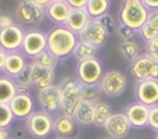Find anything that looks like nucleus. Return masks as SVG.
I'll return each mask as SVG.
<instances>
[{"mask_svg": "<svg viewBox=\"0 0 158 139\" xmlns=\"http://www.w3.org/2000/svg\"><path fill=\"white\" fill-rule=\"evenodd\" d=\"M93 113H94V104L82 100L74 114V120L77 121L78 125H90L93 124Z\"/></svg>", "mask_w": 158, "mask_h": 139, "instance_id": "obj_23", "label": "nucleus"}, {"mask_svg": "<svg viewBox=\"0 0 158 139\" xmlns=\"http://www.w3.org/2000/svg\"><path fill=\"white\" fill-rule=\"evenodd\" d=\"M101 95L100 85H82V100L96 104L101 100Z\"/></svg>", "mask_w": 158, "mask_h": 139, "instance_id": "obj_29", "label": "nucleus"}, {"mask_svg": "<svg viewBox=\"0 0 158 139\" xmlns=\"http://www.w3.org/2000/svg\"><path fill=\"white\" fill-rule=\"evenodd\" d=\"M129 72L136 81L158 79V63L148 57L146 53H142L129 64Z\"/></svg>", "mask_w": 158, "mask_h": 139, "instance_id": "obj_9", "label": "nucleus"}, {"mask_svg": "<svg viewBox=\"0 0 158 139\" xmlns=\"http://www.w3.org/2000/svg\"><path fill=\"white\" fill-rule=\"evenodd\" d=\"M90 15L87 14V11L85 8H71V13L68 15V20L65 22V27L68 29H71L74 33H79L83 31V28L89 24Z\"/></svg>", "mask_w": 158, "mask_h": 139, "instance_id": "obj_20", "label": "nucleus"}, {"mask_svg": "<svg viewBox=\"0 0 158 139\" xmlns=\"http://www.w3.org/2000/svg\"><path fill=\"white\" fill-rule=\"evenodd\" d=\"M14 17L17 20V24L22 25V27L38 28L46 18V11L43 7L32 3L31 0H27L17 6Z\"/></svg>", "mask_w": 158, "mask_h": 139, "instance_id": "obj_7", "label": "nucleus"}, {"mask_svg": "<svg viewBox=\"0 0 158 139\" xmlns=\"http://www.w3.org/2000/svg\"><path fill=\"white\" fill-rule=\"evenodd\" d=\"M148 109L150 107L135 100L132 103H129L123 109L122 113L126 115L132 128L143 129V128H147V124H148Z\"/></svg>", "mask_w": 158, "mask_h": 139, "instance_id": "obj_15", "label": "nucleus"}, {"mask_svg": "<svg viewBox=\"0 0 158 139\" xmlns=\"http://www.w3.org/2000/svg\"><path fill=\"white\" fill-rule=\"evenodd\" d=\"M79 42V36L65 25H54L47 31V52H50L58 61L72 57Z\"/></svg>", "mask_w": 158, "mask_h": 139, "instance_id": "obj_1", "label": "nucleus"}, {"mask_svg": "<svg viewBox=\"0 0 158 139\" xmlns=\"http://www.w3.org/2000/svg\"><path fill=\"white\" fill-rule=\"evenodd\" d=\"M17 84L18 90H24V92H31V89H33V81H32V74H31V67L29 63L27 64V67L24 68L19 75H17L14 78Z\"/></svg>", "mask_w": 158, "mask_h": 139, "instance_id": "obj_28", "label": "nucleus"}, {"mask_svg": "<svg viewBox=\"0 0 158 139\" xmlns=\"http://www.w3.org/2000/svg\"><path fill=\"white\" fill-rule=\"evenodd\" d=\"M142 3L148 8V11L158 10V0H142Z\"/></svg>", "mask_w": 158, "mask_h": 139, "instance_id": "obj_40", "label": "nucleus"}, {"mask_svg": "<svg viewBox=\"0 0 158 139\" xmlns=\"http://www.w3.org/2000/svg\"><path fill=\"white\" fill-rule=\"evenodd\" d=\"M133 93L136 102H140L147 107L156 106L158 104V79L136 81Z\"/></svg>", "mask_w": 158, "mask_h": 139, "instance_id": "obj_13", "label": "nucleus"}, {"mask_svg": "<svg viewBox=\"0 0 158 139\" xmlns=\"http://www.w3.org/2000/svg\"><path fill=\"white\" fill-rule=\"evenodd\" d=\"M29 67H31V74H32V81H33V88L35 89L40 90L47 86L54 85L56 72L53 70H47L44 67H40L35 61H31Z\"/></svg>", "mask_w": 158, "mask_h": 139, "instance_id": "obj_17", "label": "nucleus"}, {"mask_svg": "<svg viewBox=\"0 0 158 139\" xmlns=\"http://www.w3.org/2000/svg\"><path fill=\"white\" fill-rule=\"evenodd\" d=\"M147 24L150 25V27H153L154 29L158 31V10L150 11V14H148V20H147Z\"/></svg>", "mask_w": 158, "mask_h": 139, "instance_id": "obj_37", "label": "nucleus"}, {"mask_svg": "<svg viewBox=\"0 0 158 139\" xmlns=\"http://www.w3.org/2000/svg\"><path fill=\"white\" fill-rule=\"evenodd\" d=\"M144 53L148 56V57H151L153 60H156L158 63V38L153 39V41H150V42L146 43Z\"/></svg>", "mask_w": 158, "mask_h": 139, "instance_id": "obj_36", "label": "nucleus"}, {"mask_svg": "<svg viewBox=\"0 0 158 139\" xmlns=\"http://www.w3.org/2000/svg\"><path fill=\"white\" fill-rule=\"evenodd\" d=\"M8 138H10V132H8V129L0 128V139H8Z\"/></svg>", "mask_w": 158, "mask_h": 139, "instance_id": "obj_43", "label": "nucleus"}, {"mask_svg": "<svg viewBox=\"0 0 158 139\" xmlns=\"http://www.w3.org/2000/svg\"><path fill=\"white\" fill-rule=\"evenodd\" d=\"M11 24H14V20L8 14H0V28L10 27Z\"/></svg>", "mask_w": 158, "mask_h": 139, "instance_id": "obj_38", "label": "nucleus"}, {"mask_svg": "<svg viewBox=\"0 0 158 139\" xmlns=\"http://www.w3.org/2000/svg\"><path fill=\"white\" fill-rule=\"evenodd\" d=\"M24 123L28 134L35 139H46L54 132V117L43 110H35Z\"/></svg>", "mask_w": 158, "mask_h": 139, "instance_id": "obj_4", "label": "nucleus"}, {"mask_svg": "<svg viewBox=\"0 0 158 139\" xmlns=\"http://www.w3.org/2000/svg\"><path fill=\"white\" fill-rule=\"evenodd\" d=\"M100 139H112V138H110V137H108V138H100Z\"/></svg>", "mask_w": 158, "mask_h": 139, "instance_id": "obj_47", "label": "nucleus"}, {"mask_svg": "<svg viewBox=\"0 0 158 139\" xmlns=\"http://www.w3.org/2000/svg\"><path fill=\"white\" fill-rule=\"evenodd\" d=\"M44 11H46V17L54 25H65L69 13H71V7L65 0L64 2L52 0L50 4L44 8Z\"/></svg>", "mask_w": 158, "mask_h": 139, "instance_id": "obj_18", "label": "nucleus"}, {"mask_svg": "<svg viewBox=\"0 0 158 139\" xmlns=\"http://www.w3.org/2000/svg\"><path fill=\"white\" fill-rule=\"evenodd\" d=\"M15 2L19 4V3H24V2H27V0H15Z\"/></svg>", "mask_w": 158, "mask_h": 139, "instance_id": "obj_44", "label": "nucleus"}, {"mask_svg": "<svg viewBox=\"0 0 158 139\" xmlns=\"http://www.w3.org/2000/svg\"><path fill=\"white\" fill-rule=\"evenodd\" d=\"M104 75V63L98 57L78 61L75 78L81 85H98Z\"/></svg>", "mask_w": 158, "mask_h": 139, "instance_id": "obj_6", "label": "nucleus"}, {"mask_svg": "<svg viewBox=\"0 0 158 139\" xmlns=\"http://www.w3.org/2000/svg\"><path fill=\"white\" fill-rule=\"evenodd\" d=\"M98 85H100L103 95L108 98H118L125 92L128 86V78L125 74L118 70H108L104 72Z\"/></svg>", "mask_w": 158, "mask_h": 139, "instance_id": "obj_8", "label": "nucleus"}, {"mask_svg": "<svg viewBox=\"0 0 158 139\" xmlns=\"http://www.w3.org/2000/svg\"><path fill=\"white\" fill-rule=\"evenodd\" d=\"M6 57H7V52H6V50H3V49H0V74L3 72V68H4Z\"/></svg>", "mask_w": 158, "mask_h": 139, "instance_id": "obj_41", "label": "nucleus"}, {"mask_svg": "<svg viewBox=\"0 0 158 139\" xmlns=\"http://www.w3.org/2000/svg\"><path fill=\"white\" fill-rule=\"evenodd\" d=\"M47 50V32L38 28L25 29L24 41H22L21 53L31 61L35 60L39 54Z\"/></svg>", "mask_w": 158, "mask_h": 139, "instance_id": "obj_5", "label": "nucleus"}, {"mask_svg": "<svg viewBox=\"0 0 158 139\" xmlns=\"http://www.w3.org/2000/svg\"><path fill=\"white\" fill-rule=\"evenodd\" d=\"M8 106L13 111L15 121H25L36 110L35 98L31 92H24V90H18Z\"/></svg>", "mask_w": 158, "mask_h": 139, "instance_id": "obj_11", "label": "nucleus"}, {"mask_svg": "<svg viewBox=\"0 0 158 139\" xmlns=\"http://www.w3.org/2000/svg\"><path fill=\"white\" fill-rule=\"evenodd\" d=\"M38 104L40 106V110L47 111L50 114L60 113L61 107V90L58 85H52L44 89L38 90Z\"/></svg>", "mask_w": 158, "mask_h": 139, "instance_id": "obj_14", "label": "nucleus"}, {"mask_svg": "<svg viewBox=\"0 0 158 139\" xmlns=\"http://www.w3.org/2000/svg\"><path fill=\"white\" fill-rule=\"evenodd\" d=\"M79 41L86 42V43L92 45V46L101 49L103 46H106L107 41H108V33L103 28V25L100 24L98 20H90L89 24L83 28L81 33H79Z\"/></svg>", "mask_w": 158, "mask_h": 139, "instance_id": "obj_12", "label": "nucleus"}, {"mask_svg": "<svg viewBox=\"0 0 158 139\" xmlns=\"http://www.w3.org/2000/svg\"><path fill=\"white\" fill-rule=\"evenodd\" d=\"M14 123H15V118H14L10 106L0 103V128L8 129Z\"/></svg>", "mask_w": 158, "mask_h": 139, "instance_id": "obj_31", "label": "nucleus"}, {"mask_svg": "<svg viewBox=\"0 0 158 139\" xmlns=\"http://www.w3.org/2000/svg\"><path fill=\"white\" fill-rule=\"evenodd\" d=\"M154 139H158V131L156 132V138H154Z\"/></svg>", "mask_w": 158, "mask_h": 139, "instance_id": "obj_46", "label": "nucleus"}, {"mask_svg": "<svg viewBox=\"0 0 158 139\" xmlns=\"http://www.w3.org/2000/svg\"><path fill=\"white\" fill-rule=\"evenodd\" d=\"M98 54V49L92 45L86 43V42H82L79 41L77 43V47L74 50V57L77 59L78 61H82V60H89V59H94L97 57Z\"/></svg>", "mask_w": 158, "mask_h": 139, "instance_id": "obj_27", "label": "nucleus"}, {"mask_svg": "<svg viewBox=\"0 0 158 139\" xmlns=\"http://www.w3.org/2000/svg\"><path fill=\"white\" fill-rule=\"evenodd\" d=\"M77 121L71 115L60 114L54 118V134L61 138H72L77 134Z\"/></svg>", "mask_w": 158, "mask_h": 139, "instance_id": "obj_21", "label": "nucleus"}, {"mask_svg": "<svg viewBox=\"0 0 158 139\" xmlns=\"http://www.w3.org/2000/svg\"><path fill=\"white\" fill-rule=\"evenodd\" d=\"M112 114V109L107 102H97L94 104V113H93V124L96 127H103L106 125V123L108 121V118Z\"/></svg>", "mask_w": 158, "mask_h": 139, "instance_id": "obj_25", "label": "nucleus"}, {"mask_svg": "<svg viewBox=\"0 0 158 139\" xmlns=\"http://www.w3.org/2000/svg\"><path fill=\"white\" fill-rule=\"evenodd\" d=\"M17 92H18V88L14 78H10L3 72L0 74V103L8 104L17 95Z\"/></svg>", "mask_w": 158, "mask_h": 139, "instance_id": "obj_22", "label": "nucleus"}, {"mask_svg": "<svg viewBox=\"0 0 158 139\" xmlns=\"http://www.w3.org/2000/svg\"><path fill=\"white\" fill-rule=\"evenodd\" d=\"M57 2H64V0H57Z\"/></svg>", "mask_w": 158, "mask_h": 139, "instance_id": "obj_48", "label": "nucleus"}, {"mask_svg": "<svg viewBox=\"0 0 158 139\" xmlns=\"http://www.w3.org/2000/svg\"><path fill=\"white\" fill-rule=\"evenodd\" d=\"M32 61H35V63L39 64L40 67H44V68L53 70V71L56 70L57 64L60 63V61H58L57 59H56L50 52H47V50H46V52H43L42 54H39L38 57H36L35 60H32Z\"/></svg>", "mask_w": 158, "mask_h": 139, "instance_id": "obj_30", "label": "nucleus"}, {"mask_svg": "<svg viewBox=\"0 0 158 139\" xmlns=\"http://www.w3.org/2000/svg\"><path fill=\"white\" fill-rule=\"evenodd\" d=\"M117 33L119 35V38L122 39V42H128V41H135V36L137 35L136 31L131 29V28L125 27V25L119 24L118 22L117 25Z\"/></svg>", "mask_w": 158, "mask_h": 139, "instance_id": "obj_33", "label": "nucleus"}, {"mask_svg": "<svg viewBox=\"0 0 158 139\" xmlns=\"http://www.w3.org/2000/svg\"><path fill=\"white\" fill-rule=\"evenodd\" d=\"M31 2L35 3V4H38V6H40V7H43V8H46L47 6L50 4L52 0H31Z\"/></svg>", "mask_w": 158, "mask_h": 139, "instance_id": "obj_42", "label": "nucleus"}, {"mask_svg": "<svg viewBox=\"0 0 158 139\" xmlns=\"http://www.w3.org/2000/svg\"><path fill=\"white\" fill-rule=\"evenodd\" d=\"M137 35H139L140 38H142L143 41L147 43V42H150V41H153V39L158 38V31L154 29L153 27H150V25L146 22V24L143 25L139 31H137Z\"/></svg>", "mask_w": 158, "mask_h": 139, "instance_id": "obj_32", "label": "nucleus"}, {"mask_svg": "<svg viewBox=\"0 0 158 139\" xmlns=\"http://www.w3.org/2000/svg\"><path fill=\"white\" fill-rule=\"evenodd\" d=\"M28 64V59L19 52H11L7 53L6 57V63H4V68H3V74L10 78H15L17 75L24 71V68Z\"/></svg>", "mask_w": 158, "mask_h": 139, "instance_id": "obj_19", "label": "nucleus"}, {"mask_svg": "<svg viewBox=\"0 0 158 139\" xmlns=\"http://www.w3.org/2000/svg\"><path fill=\"white\" fill-rule=\"evenodd\" d=\"M97 20L100 21V24L103 25V28L107 31L108 35L117 31V22H115V20L110 15V13L106 14V15H103V17H100V18H97Z\"/></svg>", "mask_w": 158, "mask_h": 139, "instance_id": "obj_34", "label": "nucleus"}, {"mask_svg": "<svg viewBox=\"0 0 158 139\" xmlns=\"http://www.w3.org/2000/svg\"><path fill=\"white\" fill-rule=\"evenodd\" d=\"M58 86L61 90L60 114L74 117L79 103L82 102V85L75 76H65L60 81Z\"/></svg>", "mask_w": 158, "mask_h": 139, "instance_id": "obj_3", "label": "nucleus"}, {"mask_svg": "<svg viewBox=\"0 0 158 139\" xmlns=\"http://www.w3.org/2000/svg\"><path fill=\"white\" fill-rule=\"evenodd\" d=\"M104 129L112 139H123L128 137L132 127L123 113H112L104 125Z\"/></svg>", "mask_w": 158, "mask_h": 139, "instance_id": "obj_16", "label": "nucleus"}, {"mask_svg": "<svg viewBox=\"0 0 158 139\" xmlns=\"http://www.w3.org/2000/svg\"><path fill=\"white\" fill-rule=\"evenodd\" d=\"M118 50H119V54L125 60H128L129 63H132L135 59H137L142 54V47H140V45L136 41L121 42L119 46H118Z\"/></svg>", "mask_w": 158, "mask_h": 139, "instance_id": "obj_26", "label": "nucleus"}, {"mask_svg": "<svg viewBox=\"0 0 158 139\" xmlns=\"http://www.w3.org/2000/svg\"><path fill=\"white\" fill-rule=\"evenodd\" d=\"M148 14L150 11L142 0H122L118 8V21L137 32L147 22Z\"/></svg>", "mask_w": 158, "mask_h": 139, "instance_id": "obj_2", "label": "nucleus"}, {"mask_svg": "<svg viewBox=\"0 0 158 139\" xmlns=\"http://www.w3.org/2000/svg\"><path fill=\"white\" fill-rule=\"evenodd\" d=\"M147 128L153 129L154 132L158 131V104L151 106L148 109V124Z\"/></svg>", "mask_w": 158, "mask_h": 139, "instance_id": "obj_35", "label": "nucleus"}, {"mask_svg": "<svg viewBox=\"0 0 158 139\" xmlns=\"http://www.w3.org/2000/svg\"><path fill=\"white\" fill-rule=\"evenodd\" d=\"M71 8H85L87 4V0H65Z\"/></svg>", "mask_w": 158, "mask_h": 139, "instance_id": "obj_39", "label": "nucleus"}, {"mask_svg": "<svg viewBox=\"0 0 158 139\" xmlns=\"http://www.w3.org/2000/svg\"><path fill=\"white\" fill-rule=\"evenodd\" d=\"M110 8H111V0H87L85 10L87 11L90 18L97 20L108 14Z\"/></svg>", "mask_w": 158, "mask_h": 139, "instance_id": "obj_24", "label": "nucleus"}, {"mask_svg": "<svg viewBox=\"0 0 158 139\" xmlns=\"http://www.w3.org/2000/svg\"><path fill=\"white\" fill-rule=\"evenodd\" d=\"M57 139H74V138H61V137H58Z\"/></svg>", "mask_w": 158, "mask_h": 139, "instance_id": "obj_45", "label": "nucleus"}, {"mask_svg": "<svg viewBox=\"0 0 158 139\" xmlns=\"http://www.w3.org/2000/svg\"><path fill=\"white\" fill-rule=\"evenodd\" d=\"M8 139H17V138H8Z\"/></svg>", "mask_w": 158, "mask_h": 139, "instance_id": "obj_49", "label": "nucleus"}, {"mask_svg": "<svg viewBox=\"0 0 158 139\" xmlns=\"http://www.w3.org/2000/svg\"><path fill=\"white\" fill-rule=\"evenodd\" d=\"M25 35V28L22 25L11 24L10 27L0 28V49L6 50L7 53L19 52L22 46Z\"/></svg>", "mask_w": 158, "mask_h": 139, "instance_id": "obj_10", "label": "nucleus"}]
</instances>
